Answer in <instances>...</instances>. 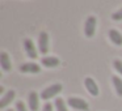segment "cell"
<instances>
[{"mask_svg": "<svg viewBox=\"0 0 122 111\" xmlns=\"http://www.w3.org/2000/svg\"><path fill=\"white\" fill-rule=\"evenodd\" d=\"M42 111H53V105L51 103H45V106H43V108H42Z\"/></svg>", "mask_w": 122, "mask_h": 111, "instance_id": "18", "label": "cell"}, {"mask_svg": "<svg viewBox=\"0 0 122 111\" xmlns=\"http://www.w3.org/2000/svg\"><path fill=\"white\" fill-rule=\"evenodd\" d=\"M112 18H113L114 21H119V20H122V8L119 9V11L114 12V13L112 14Z\"/></svg>", "mask_w": 122, "mask_h": 111, "instance_id": "16", "label": "cell"}, {"mask_svg": "<svg viewBox=\"0 0 122 111\" xmlns=\"http://www.w3.org/2000/svg\"><path fill=\"white\" fill-rule=\"evenodd\" d=\"M7 111H13V110H12V108H9V110H7Z\"/></svg>", "mask_w": 122, "mask_h": 111, "instance_id": "19", "label": "cell"}, {"mask_svg": "<svg viewBox=\"0 0 122 111\" xmlns=\"http://www.w3.org/2000/svg\"><path fill=\"white\" fill-rule=\"evenodd\" d=\"M0 65H1V68H3L5 72L11 71L12 64H11V59H9V56H8V54H7V52H1V54H0Z\"/></svg>", "mask_w": 122, "mask_h": 111, "instance_id": "9", "label": "cell"}, {"mask_svg": "<svg viewBox=\"0 0 122 111\" xmlns=\"http://www.w3.org/2000/svg\"><path fill=\"white\" fill-rule=\"evenodd\" d=\"M13 98H15V90H9L8 93H7L5 95H4L1 99H0V108H4V107H7V106L9 105V103L13 101Z\"/></svg>", "mask_w": 122, "mask_h": 111, "instance_id": "11", "label": "cell"}, {"mask_svg": "<svg viewBox=\"0 0 122 111\" xmlns=\"http://www.w3.org/2000/svg\"><path fill=\"white\" fill-rule=\"evenodd\" d=\"M38 50L42 55H46L49 51V34L42 32L38 38Z\"/></svg>", "mask_w": 122, "mask_h": 111, "instance_id": "4", "label": "cell"}, {"mask_svg": "<svg viewBox=\"0 0 122 111\" xmlns=\"http://www.w3.org/2000/svg\"><path fill=\"white\" fill-rule=\"evenodd\" d=\"M62 89H63L62 84H53V85H50L49 88H46L45 90H42V93H41V98H42V99H50V98L55 97L58 93H61Z\"/></svg>", "mask_w": 122, "mask_h": 111, "instance_id": "1", "label": "cell"}, {"mask_svg": "<svg viewBox=\"0 0 122 111\" xmlns=\"http://www.w3.org/2000/svg\"><path fill=\"white\" fill-rule=\"evenodd\" d=\"M67 105L72 108H76V110H81V111H88L89 110V106L81 98H75V97H70L67 99Z\"/></svg>", "mask_w": 122, "mask_h": 111, "instance_id": "2", "label": "cell"}, {"mask_svg": "<svg viewBox=\"0 0 122 111\" xmlns=\"http://www.w3.org/2000/svg\"><path fill=\"white\" fill-rule=\"evenodd\" d=\"M24 48H25V51H26L28 56H29L30 59H37V50H36L34 43H33L32 39L26 38V39L24 41Z\"/></svg>", "mask_w": 122, "mask_h": 111, "instance_id": "5", "label": "cell"}, {"mask_svg": "<svg viewBox=\"0 0 122 111\" xmlns=\"http://www.w3.org/2000/svg\"><path fill=\"white\" fill-rule=\"evenodd\" d=\"M28 103H29V108L32 111H37L38 106H40V97L36 92H32L28 97Z\"/></svg>", "mask_w": 122, "mask_h": 111, "instance_id": "6", "label": "cell"}, {"mask_svg": "<svg viewBox=\"0 0 122 111\" xmlns=\"http://www.w3.org/2000/svg\"><path fill=\"white\" fill-rule=\"evenodd\" d=\"M16 111H28V110H26L24 103H22L21 101H19V102L16 103Z\"/></svg>", "mask_w": 122, "mask_h": 111, "instance_id": "17", "label": "cell"}, {"mask_svg": "<svg viewBox=\"0 0 122 111\" xmlns=\"http://www.w3.org/2000/svg\"><path fill=\"white\" fill-rule=\"evenodd\" d=\"M41 61H42V65L47 67V68H54V67L59 65V59L55 56H46V58L41 59Z\"/></svg>", "mask_w": 122, "mask_h": 111, "instance_id": "10", "label": "cell"}, {"mask_svg": "<svg viewBox=\"0 0 122 111\" xmlns=\"http://www.w3.org/2000/svg\"><path fill=\"white\" fill-rule=\"evenodd\" d=\"M84 82H85V88H87V90L91 94L95 95V97L98 95V88H97V85H96L95 80L91 79V77H87V79L84 80Z\"/></svg>", "mask_w": 122, "mask_h": 111, "instance_id": "8", "label": "cell"}, {"mask_svg": "<svg viewBox=\"0 0 122 111\" xmlns=\"http://www.w3.org/2000/svg\"><path fill=\"white\" fill-rule=\"evenodd\" d=\"M109 38H110V41L114 45H117V46L122 45V34L119 32H117L116 29H112L110 32H109Z\"/></svg>", "mask_w": 122, "mask_h": 111, "instance_id": "12", "label": "cell"}, {"mask_svg": "<svg viewBox=\"0 0 122 111\" xmlns=\"http://www.w3.org/2000/svg\"><path fill=\"white\" fill-rule=\"evenodd\" d=\"M20 71L21 72H29V73H38V72L41 71L40 65L36 63H25L22 64V65H20Z\"/></svg>", "mask_w": 122, "mask_h": 111, "instance_id": "7", "label": "cell"}, {"mask_svg": "<svg viewBox=\"0 0 122 111\" xmlns=\"http://www.w3.org/2000/svg\"><path fill=\"white\" fill-rule=\"evenodd\" d=\"M55 107L58 111H67V106H66V102H64L62 98H56L55 99Z\"/></svg>", "mask_w": 122, "mask_h": 111, "instance_id": "14", "label": "cell"}, {"mask_svg": "<svg viewBox=\"0 0 122 111\" xmlns=\"http://www.w3.org/2000/svg\"><path fill=\"white\" fill-rule=\"evenodd\" d=\"M113 65H114V68H116L117 71L122 74V61L119 60V59H116V60L113 61Z\"/></svg>", "mask_w": 122, "mask_h": 111, "instance_id": "15", "label": "cell"}, {"mask_svg": "<svg viewBox=\"0 0 122 111\" xmlns=\"http://www.w3.org/2000/svg\"><path fill=\"white\" fill-rule=\"evenodd\" d=\"M112 81H113V85L116 88V92L119 97H122V80L117 76H113L112 77Z\"/></svg>", "mask_w": 122, "mask_h": 111, "instance_id": "13", "label": "cell"}, {"mask_svg": "<svg viewBox=\"0 0 122 111\" xmlns=\"http://www.w3.org/2000/svg\"><path fill=\"white\" fill-rule=\"evenodd\" d=\"M96 25H97V20H96V17H93V16L88 17L87 21H85V24H84V33H85L87 37H92V35L95 34Z\"/></svg>", "mask_w": 122, "mask_h": 111, "instance_id": "3", "label": "cell"}]
</instances>
